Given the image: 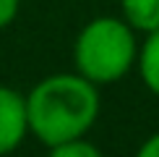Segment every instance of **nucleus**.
<instances>
[{
	"instance_id": "nucleus-1",
	"label": "nucleus",
	"mask_w": 159,
	"mask_h": 157,
	"mask_svg": "<svg viewBox=\"0 0 159 157\" xmlns=\"http://www.w3.org/2000/svg\"><path fill=\"white\" fill-rule=\"evenodd\" d=\"M29 131L44 147L78 139L94 126L99 115V92L86 76L52 74L34 84L26 97Z\"/></svg>"
},
{
	"instance_id": "nucleus-2",
	"label": "nucleus",
	"mask_w": 159,
	"mask_h": 157,
	"mask_svg": "<svg viewBox=\"0 0 159 157\" xmlns=\"http://www.w3.org/2000/svg\"><path fill=\"white\" fill-rule=\"evenodd\" d=\"M138 60V45L133 26L125 18L99 16L78 31L73 45L76 71L91 84H112L133 68Z\"/></svg>"
},
{
	"instance_id": "nucleus-3",
	"label": "nucleus",
	"mask_w": 159,
	"mask_h": 157,
	"mask_svg": "<svg viewBox=\"0 0 159 157\" xmlns=\"http://www.w3.org/2000/svg\"><path fill=\"white\" fill-rule=\"evenodd\" d=\"M26 134H29L26 97L0 84V157L18 149Z\"/></svg>"
},
{
	"instance_id": "nucleus-4",
	"label": "nucleus",
	"mask_w": 159,
	"mask_h": 157,
	"mask_svg": "<svg viewBox=\"0 0 159 157\" xmlns=\"http://www.w3.org/2000/svg\"><path fill=\"white\" fill-rule=\"evenodd\" d=\"M123 18L133 31H157L159 29V0H120Z\"/></svg>"
},
{
	"instance_id": "nucleus-5",
	"label": "nucleus",
	"mask_w": 159,
	"mask_h": 157,
	"mask_svg": "<svg viewBox=\"0 0 159 157\" xmlns=\"http://www.w3.org/2000/svg\"><path fill=\"white\" fill-rule=\"evenodd\" d=\"M136 63H138V74H141L146 89L159 97V29L146 34V42L138 47Z\"/></svg>"
},
{
	"instance_id": "nucleus-6",
	"label": "nucleus",
	"mask_w": 159,
	"mask_h": 157,
	"mask_svg": "<svg viewBox=\"0 0 159 157\" xmlns=\"http://www.w3.org/2000/svg\"><path fill=\"white\" fill-rule=\"evenodd\" d=\"M47 157H102V152L91 141H86L84 136H78V139H68V141L50 147Z\"/></svg>"
},
{
	"instance_id": "nucleus-7",
	"label": "nucleus",
	"mask_w": 159,
	"mask_h": 157,
	"mask_svg": "<svg viewBox=\"0 0 159 157\" xmlns=\"http://www.w3.org/2000/svg\"><path fill=\"white\" fill-rule=\"evenodd\" d=\"M18 5H21V0H0V29L13 24V18L18 13Z\"/></svg>"
},
{
	"instance_id": "nucleus-8",
	"label": "nucleus",
	"mask_w": 159,
	"mask_h": 157,
	"mask_svg": "<svg viewBox=\"0 0 159 157\" xmlns=\"http://www.w3.org/2000/svg\"><path fill=\"white\" fill-rule=\"evenodd\" d=\"M136 157H159V134H154V136H149L146 141L138 147V152H136Z\"/></svg>"
}]
</instances>
